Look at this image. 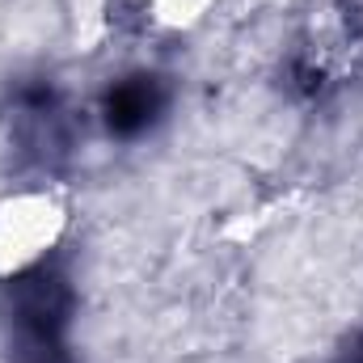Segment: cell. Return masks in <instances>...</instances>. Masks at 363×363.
Returning <instances> with one entry per match:
<instances>
[{
	"instance_id": "2",
	"label": "cell",
	"mask_w": 363,
	"mask_h": 363,
	"mask_svg": "<svg viewBox=\"0 0 363 363\" xmlns=\"http://www.w3.org/2000/svg\"><path fill=\"white\" fill-rule=\"evenodd\" d=\"M152 4H157V17L165 26H190L194 17H203V9L211 0H152Z\"/></svg>"
},
{
	"instance_id": "1",
	"label": "cell",
	"mask_w": 363,
	"mask_h": 363,
	"mask_svg": "<svg viewBox=\"0 0 363 363\" xmlns=\"http://www.w3.org/2000/svg\"><path fill=\"white\" fill-rule=\"evenodd\" d=\"M68 233V199L51 186L0 194V279L38 271Z\"/></svg>"
}]
</instances>
